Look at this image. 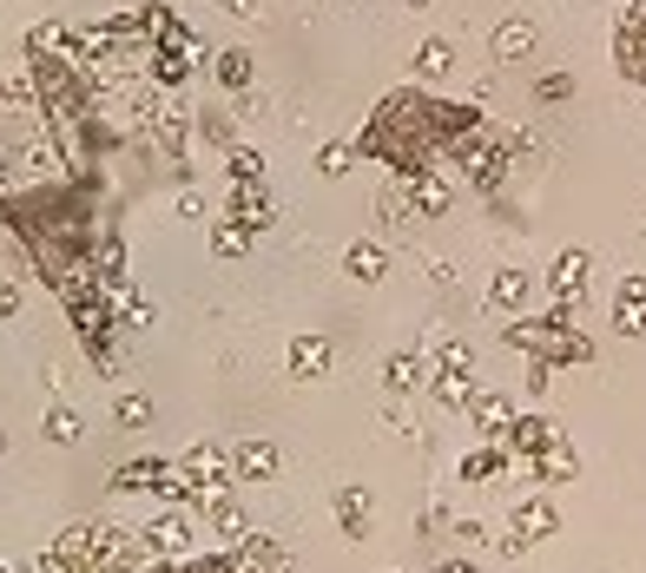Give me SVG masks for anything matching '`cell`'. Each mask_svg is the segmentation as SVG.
Returning <instances> with one entry per match:
<instances>
[{"instance_id": "8992f818", "label": "cell", "mask_w": 646, "mask_h": 573, "mask_svg": "<svg viewBox=\"0 0 646 573\" xmlns=\"http://www.w3.org/2000/svg\"><path fill=\"white\" fill-rule=\"evenodd\" d=\"M231 218L245 224V231H258V224H271V218H277V205H271V192H264V185H237V192H231Z\"/></svg>"}, {"instance_id": "4fadbf2b", "label": "cell", "mask_w": 646, "mask_h": 573, "mask_svg": "<svg viewBox=\"0 0 646 573\" xmlns=\"http://www.w3.org/2000/svg\"><path fill=\"white\" fill-rule=\"evenodd\" d=\"M211 251H218V258H245V251H251V231L237 224V218H218V224H211Z\"/></svg>"}, {"instance_id": "f1b7e54d", "label": "cell", "mask_w": 646, "mask_h": 573, "mask_svg": "<svg viewBox=\"0 0 646 573\" xmlns=\"http://www.w3.org/2000/svg\"><path fill=\"white\" fill-rule=\"evenodd\" d=\"M158 547H166V554H185V528H179V521H158Z\"/></svg>"}, {"instance_id": "9c48e42d", "label": "cell", "mask_w": 646, "mask_h": 573, "mask_svg": "<svg viewBox=\"0 0 646 573\" xmlns=\"http://www.w3.org/2000/svg\"><path fill=\"white\" fill-rule=\"evenodd\" d=\"M502 468H508V442L495 435V448H475V455L462 461V481H495Z\"/></svg>"}, {"instance_id": "d4e9b609", "label": "cell", "mask_w": 646, "mask_h": 573, "mask_svg": "<svg viewBox=\"0 0 646 573\" xmlns=\"http://www.w3.org/2000/svg\"><path fill=\"white\" fill-rule=\"evenodd\" d=\"M198 132H205L211 145H231V113H218V106H205V113H198Z\"/></svg>"}, {"instance_id": "d6986e66", "label": "cell", "mask_w": 646, "mask_h": 573, "mask_svg": "<svg viewBox=\"0 0 646 573\" xmlns=\"http://www.w3.org/2000/svg\"><path fill=\"white\" fill-rule=\"evenodd\" d=\"M534 100H541V106L574 100V79H568V73H541V79H534Z\"/></svg>"}, {"instance_id": "44dd1931", "label": "cell", "mask_w": 646, "mask_h": 573, "mask_svg": "<svg viewBox=\"0 0 646 573\" xmlns=\"http://www.w3.org/2000/svg\"><path fill=\"white\" fill-rule=\"evenodd\" d=\"M350 158H357V145H323V152H316V172H323V179H344Z\"/></svg>"}, {"instance_id": "4316f807", "label": "cell", "mask_w": 646, "mask_h": 573, "mask_svg": "<svg viewBox=\"0 0 646 573\" xmlns=\"http://www.w3.org/2000/svg\"><path fill=\"white\" fill-rule=\"evenodd\" d=\"M145 422H152V402L145 395H126L119 402V429H145Z\"/></svg>"}, {"instance_id": "484cf974", "label": "cell", "mask_w": 646, "mask_h": 573, "mask_svg": "<svg viewBox=\"0 0 646 573\" xmlns=\"http://www.w3.org/2000/svg\"><path fill=\"white\" fill-rule=\"evenodd\" d=\"M218 79H224V87H245V79H251V60H245V53H218Z\"/></svg>"}, {"instance_id": "83f0119b", "label": "cell", "mask_w": 646, "mask_h": 573, "mask_svg": "<svg viewBox=\"0 0 646 573\" xmlns=\"http://www.w3.org/2000/svg\"><path fill=\"white\" fill-rule=\"evenodd\" d=\"M436 363H442V369H468L475 356H468V343H442V350H436Z\"/></svg>"}, {"instance_id": "8fae6325", "label": "cell", "mask_w": 646, "mask_h": 573, "mask_svg": "<svg viewBox=\"0 0 646 573\" xmlns=\"http://www.w3.org/2000/svg\"><path fill=\"white\" fill-rule=\"evenodd\" d=\"M237 474H245V481H271L277 474V448L271 442H245V448H237Z\"/></svg>"}, {"instance_id": "52a82bcc", "label": "cell", "mask_w": 646, "mask_h": 573, "mask_svg": "<svg viewBox=\"0 0 646 573\" xmlns=\"http://www.w3.org/2000/svg\"><path fill=\"white\" fill-rule=\"evenodd\" d=\"M337 521H344L350 541L370 534V495H363V487H337Z\"/></svg>"}, {"instance_id": "ffe728a7", "label": "cell", "mask_w": 646, "mask_h": 573, "mask_svg": "<svg viewBox=\"0 0 646 573\" xmlns=\"http://www.w3.org/2000/svg\"><path fill=\"white\" fill-rule=\"evenodd\" d=\"M383 376H389V389H416L423 382V356H389Z\"/></svg>"}, {"instance_id": "f546056e", "label": "cell", "mask_w": 646, "mask_h": 573, "mask_svg": "<svg viewBox=\"0 0 646 573\" xmlns=\"http://www.w3.org/2000/svg\"><path fill=\"white\" fill-rule=\"evenodd\" d=\"M21 310V284L14 277H0V316H14Z\"/></svg>"}, {"instance_id": "5bb4252c", "label": "cell", "mask_w": 646, "mask_h": 573, "mask_svg": "<svg viewBox=\"0 0 646 573\" xmlns=\"http://www.w3.org/2000/svg\"><path fill=\"white\" fill-rule=\"evenodd\" d=\"M344 264H350V277H363V284H376V277L389 271L383 244H370V237H363V244H350V258H344Z\"/></svg>"}, {"instance_id": "1f68e13d", "label": "cell", "mask_w": 646, "mask_h": 573, "mask_svg": "<svg viewBox=\"0 0 646 573\" xmlns=\"http://www.w3.org/2000/svg\"><path fill=\"white\" fill-rule=\"evenodd\" d=\"M410 8H429V0H410Z\"/></svg>"}, {"instance_id": "ba28073f", "label": "cell", "mask_w": 646, "mask_h": 573, "mask_svg": "<svg viewBox=\"0 0 646 573\" xmlns=\"http://www.w3.org/2000/svg\"><path fill=\"white\" fill-rule=\"evenodd\" d=\"M515 528H521L515 541H547L560 521H554V508H547V502H521V508H515Z\"/></svg>"}, {"instance_id": "7402d4cb", "label": "cell", "mask_w": 646, "mask_h": 573, "mask_svg": "<svg viewBox=\"0 0 646 573\" xmlns=\"http://www.w3.org/2000/svg\"><path fill=\"white\" fill-rule=\"evenodd\" d=\"M231 179H237V185H258V179H264V166H258L251 145H231Z\"/></svg>"}, {"instance_id": "cb8c5ba5", "label": "cell", "mask_w": 646, "mask_h": 573, "mask_svg": "<svg viewBox=\"0 0 646 573\" xmlns=\"http://www.w3.org/2000/svg\"><path fill=\"white\" fill-rule=\"evenodd\" d=\"M47 442H79V416H73V408H47Z\"/></svg>"}, {"instance_id": "e0dca14e", "label": "cell", "mask_w": 646, "mask_h": 573, "mask_svg": "<svg viewBox=\"0 0 646 573\" xmlns=\"http://www.w3.org/2000/svg\"><path fill=\"white\" fill-rule=\"evenodd\" d=\"M468 408H475V422L489 429V435H502V429H508V395H495V389H489V395H475Z\"/></svg>"}, {"instance_id": "277c9868", "label": "cell", "mask_w": 646, "mask_h": 573, "mask_svg": "<svg viewBox=\"0 0 646 573\" xmlns=\"http://www.w3.org/2000/svg\"><path fill=\"white\" fill-rule=\"evenodd\" d=\"M502 442H508V455H547V448L560 442V429H554L547 416H521V422L502 429Z\"/></svg>"}, {"instance_id": "3957f363", "label": "cell", "mask_w": 646, "mask_h": 573, "mask_svg": "<svg viewBox=\"0 0 646 573\" xmlns=\"http://www.w3.org/2000/svg\"><path fill=\"white\" fill-rule=\"evenodd\" d=\"M547 284H554V310L574 316V310H581V290H587V251H560Z\"/></svg>"}, {"instance_id": "ac0fdd59", "label": "cell", "mask_w": 646, "mask_h": 573, "mask_svg": "<svg viewBox=\"0 0 646 573\" xmlns=\"http://www.w3.org/2000/svg\"><path fill=\"white\" fill-rule=\"evenodd\" d=\"M416 73H423V79H442V73H449V40H423V47H416Z\"/></svg>"}, {"instance_id": "30bf717a", "label": "cell", "mask_w": 646, "mask_h": 573, "mask_svg": "<svg viewBox=\"0 0 646 573\" xmlns=\"http://www.w3.org/2000/svg\"><path fill=\"white\" fill-rule=\"evenodd\" d=\"M290 369L297 376H323V369H331V343H323V337H297L290 343Z\"/></svg>"}, {"instance_id": "4dcf8cb0", "label": "cell", "mask_w": 646, "mask_h": 573, "mask_svg": "<svg viewBox=\"0 0 646 573\" xmlns=\"http://www.w3.org/2000/svg\"><path fill=\"white\" fill-rule=\"evenodd\" d=\"M442 573H475V567H468V560H449V567H442Z\"/></svg>"}, {"instance_id": "6da1fadb", "label": "cell", "mask_w": 646, "mask_h": 573, "mask_svg": "<svg viewBox=\"0 0 646 573\" xmlns=\"http://www.w3.org/2000/svg\"><path fill=\"white\" fill-rule=\"evenodd\" d=\"M468 126H475V106H449V100L396 93V100H383V106H376V119H370V132H363V152L389 158V166H402V172H416L436 145H449V139H455V132H468Z\"/></svg>"}, {"instance_id": "7c38bea8", "label": "cell", "mask_w": 646, "mask_h": 573, "mask_svg": "<svg viewBox=\"0 0 646 573\" xmlns=\"http://www.w3.org/2000/svg\"><path fill=\"white\" fill-rule=\"evenodd\" d=\"M489 303H495L502 316H515V310L528 303V271H502V277H495V290H489Z\"/></svg>"}, {"instance_id": "2e32d148", "label": "cell", "mask_w": 646, "mask_h": 573, "mask_svg": "<svg viewBox=\"0 0 646 573\" xmlns=\"http://www.w3.org/2000/svg\"><path fill=\"white\" fill-rule=\"evenodd\" d=\"M436 402H475V369H436Z\"/></svg>"}, {"instance_id": "5b68a950", "label": "cell", "mask_w": 646, "mask_h": 573, "mask_svg": "<svg viewBox=\"0 0 646 573\" xmlns=\"http://www.w3.org/2000/svg\"><path fill=\"white\" fill-rule=\"evenodd\" d=\"M613 330H620V337H646V277H620V297H613Z\"/></svg>"}, {"instance_id": "603a6c76", "label": "cell", "mask_w": 646, "mask_h": 573, "mask_svg": "<svg viewBox=\"0 0 646 573\" xmlns=\"http://www.w3.org/2000/svg\"><path fill=\"white\" fill-rule=\"evenodd\" d=\"M528 47H534V27H528V21H508V27L495 34V53H528Z\"/></svg>"}, {"instance_id": "7a4b0ae2", "label": "cell", "mask_w": 646, "mask_h": 573, "mask_svg": "<svg viewBox=\"0 0 646 573\" xmlns=\"http://www.w3.org/2000/svg\"><path fill=\"white\" fill-rule=\"evenodd\" d=\"M613 53H620V73L646 87V0L620 14V40H613Z\"/></svg>"}, {"instance_id": "9a60e30c", "label": "cell", "mask_w": 646, "mask_h": 573, "mask_svg": "<svg viewBox=\"0 0 646 573\" xmlns=\"http://www.w3.org/2000/svg\"><path fill=\"white\" fill-rule=\"evenodd\" d=\"M534 474H541V481H574V448L554 442L547 455H534Z\"/></svg>"}]
</instances>
